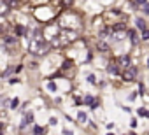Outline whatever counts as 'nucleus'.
Returning <instances> with one entry per match:
<instances>
[{
	"label": "nucleus",
	"instance_id": "16",
	"mask_svg": "<svg viewBox=\"0 0 149 135\" xmlns=\"http://www.w3.org/2000/svg\"><path fill=\"white\" fill-rule=\"evenodd\" d=\"M142 11L146 13V14H149V4L146 2V4H142Z\"/></svg>",
	"mask_w": 149,
	"mask_h": 135
},
{
	"label": "nucleus",
	"instance_id": "14",
	"mask_svg": "<svg viewBox=\"0 0 149 135\" xmlns=\"http://www.w3.org/2000/svg\"><path fill=\"white\" fill-rule=\"evenodd\" d=\"M77 118H79V121H81V123H86V119H88V116H86L84 112H79V116H77Z\"/></svg>",
	"mask_w": 149,
	"mask_h": 135
},
{
	"label": "nucleus",
	"instance_id": "9",
	"mask_svg": "<svg viewBox=\"0 0 149 135\" xmlns=\"http://www.w3.org/2000/svg\"><path fill=\"white\" fill-rule=\"evenodd\" d=\"M44 133H46V130L42 126H35L33 128V135H44Z\"/></svg>",
	"mask_w": 149,
	"mask_h": 135
},
{
	"label": "nucleus",
	"instance_id": "13",
	"mask_svg": "<svg viewBox=\"0 0 149 135\" xmlns=\"http://www.w3.org/2000/svg\"><path fill=\"white\" fill-rule=\"evenodd\" d=\"M23 33H25V28H23L21 25H18V26H16V35H19V37H21Z\"/></svg>",
	"mask_w": 149,
	"mask_h": 135
},
{
	"label": "nucleus",
	"instance_id": "15",
	"mask_svg": "<svg viewBox=\"0 0 149 135\" xmlns=\"http://www.w3.org/2000/svg\"><path fill=\"white\" fill-rule=\"evenodd\" d=\"M142 39H144V40H149V30H147V28L142 30Z\"/></svg>",
	"mask_w": 149,
	"mask_h": 135
},
{
	"label": "nucleus",
	"instance_id": "17",
	"mask_svg": "<svg viewBox=\"0 0 149 135\" xmlns=\"http://www.w3.org/2000/svg\"><path fill=\"white\" fill-rule=\"evenodd\" d=\"M68 67H72V61H70V60H65V63H63V69H68Z\"/></svg>",
	"mask_w": 149,
	"mask_h": 135
},
{
	"label": "nucleus",
	"instance_id": "19",
	"mask_svg": "<svg viewBox=\"0 0 149 135\" xmlns=\"http://www.w3.org/2000/svg\"><path fill=\"white\" fill-rule=\"evenodd\" d=\"M139 114H140V116H149V112L144 111V109H139Z\"/></svg>",
	"mask_w": 149,
	"mask_h": 135
},
{
	"label": "nucleus",
	"instance_id": "23",
	"mask_svg": "<svg viewBox=\"0 0 149 135\" xmlns=\"http://www.w3.org/2000/svg\"><path fill=\"white\" fill-rule=\"evenodd\" d=\"M130 135H135V133H130Z\"/></svg>",
	"mask_w": 149,
	"mask_h": 135
},
{
	"label": "nucleus",
	"instance_id": "8",
	"mask_svg": "<svg viewBox=\"0 0 149 135\" xmlns=\"http://www.w3.org/2000/svg\"><path fill=\"white\" fill-rule=\"evenodd\" d=\"M135 25H137V28H140V30H146V21H144V19H140V18H139V19L135 21Z\"/></svg>",
	"mask_w": 149,
	"mask_h": 135
},
{
	"label": "nucleus",
	"instance_id": "2",
	"mask_svg": "<svg viewBox=\"0 0 149 135\" xmlns=\"http://www.w3.org/2000/svg\"><path fill=\"white\" fill-rule=\"evenodd\" d=\"M84 104H86V105H90V107H93V109H97V107H98V100H97V98H93V97H90V95H88V97H84Z\"/></svg>",
	"mask_w": 149,
	"mask_h": 135
},
{
	"label": "nucleus",
	"instance_id": "21",
	"mask_svg": "<svg viewBox=\"0 0 149 135\" xmlns=\"http://www.w3.org/2000/svg\"><path fill=\"white\" fill-rule=\"evenodd\" d=\"M70 4H72V2H70V0H63V6H65V7H68Z\"/></svg>",
	"mask_w": 149,
	"mask_h": 135
},
{
	"label": "nucleus",
	"instance_id": "4",
	"mask_svg": "<svg viewBox=\"0 0 149 135\" xmlns=\"http://www.w3.org/2000/svg\"><path fill=\"white\" fill-rule=\"evenodd\" d=\"M118 65H119V63H118V60H116L114 63H111V65L107 67V70H109V74H118V72H119V70H118Z\"/></svg>",
	"mask_w": 149,
	"mask_h": 135
},
{
	"label": "nucleus",
	"instance_id": "20",
	"mask_svg": "<svg viewBox=\"0 0 149 135\" xmlns=\"http://www.w3.org/2000/svg\"><path fill=\"white\" fill-rule=\"evenodd\" d=\"M47 88H49L51 91H54V90H56V84H54V83H49V86H47Z\"/></svg>",
	"mask_w": 149,
	"mask_h": 135
},
{
	"label": "nucleus",
	"instance_id": "6",
	"mask_svg": "<svg viewBox=\"0 0 149 135\" xmlns=\"http://www.w3.org/2000/svg\"><path fill=\"white\" fill-rule=\"evenodd\" d=\"M4 42H6V44H9V46H13V44H16V37L6 35V37H4Z\"/></svg>",
	"mask_w": 149,
	"mask_h": 135
},
{
	"label": "nucleus",
	"instance_id": "18",
	"mask_svg": "<svg viewBox=\"0 0 149 135\" xmlns=\"http://www.w3.org/2000/svg\"><path fill=\"white\" fill-rule=\"evenodd\" d=\"M18 104H19V100H18V98H14V100H11V107H13V109H14V107H16Z\"/></svg>",
	"mask_w": 149,
	"mask_h": 135
},
{
	"label": "nucleus",
	"instance_id": "22",
	"mask_svg": "<svg viewBox=\"0 0 149 135\" xmlns=\"http://www.w3.org/2000/svg\"><path fill=\"white\" fill-rule=\"evenodd\" d=\"M137 4H146V0H135Z\"/></svg>",
	"mask_w": 149,
	"mask_h": 135
},
{
	"label": "nucleus",
	"instance_id": "12",
	"mask_svg": "<svg viewBox=\"0 0 149 135\" xmlns=\"http://www.w3.org/2000/svg\"><path fill=\"white\" fill-rule=\"evenodd\" d=\"M6 2H7L11 7H18V6H19V0H6Z\"/></svg>",
	"mask_w": 149,
	"mask_h": 135
},
{
	"label": "nucleus",
	"instance_id": "1",
	"mask_svg": "<svg viewBox=\"0 0 149 135\" xmlns=\"http://www.w3.org/2000/svg\"><path fill=\"white\" fill-rule=\"evenodd\" d=\"M135 77H137V69L130 65L128 69L125 70V74H123V79H125V81H133Z\"/></svg>",
	"mask_w": 149,
	"mask_h": 135
},
{
	"label": "nucleus",
	"instance_id": "5",
	"mask_svg": "<svg viewBox=\"0 0 149 135\" xmlns=\"http://www.w3.org/2000/svg\"><path fill=\"white\" fill-rule=\"evenodd\" d=\"M123 30H126V25L125 23H116L112 26V32H123Z\"/></svg>",
	"mask_w": 149,
	"mask_h": 135
},
{
	"label": "nucleus",
	"instance_id": "11",
	"mask_svg": "<svg viewBox=\"0 0 149 135\" xmlns=\"http://www.w3.org/2000/svg\"><path fill=\"white\" fill-rule=\"evenodd\" d=\"M128 35L132 37V42H133V44H137V40H139V39H137V35H135V32H133V30H128Z\"/></svg>",
	"mask_w": 149,
	"mask_h": 135
},
{
	"label": "nucleus",
	"instance_id": "3",
	"mask_svg": "<svg viewBox=\"0 0 149 135\" xmlns=\"http://www.w3.org/2000/svg\"><path fill=\"white\" fill-rule=\"evenodd\" d=\"M118 63H119L121 67H125V69H128V67H130V58H128V56H119V58H118Z\"/></svg>",
	"mask_w": 149,
	"mask_h": 135
},
{
	"label": "nucleus",
	"instance_id": "10",
	"mask_svg": "<svg viewBox=\"0 0 149 135\" xmlns=\"http://www.w3.org/2000/svg\"><path fill=\"white\" fill-rule=\"evenodd\" d=\"M32 119H33V114H32V112H28V114L25 116V121H23V126H25L26 123H32Z\"/></svg>",
	"mask_w": 149,
	"mask_h": 135
},
{
	"label": "nucleus",
	"instance_id": "7",
	"mask_svg": "<svg viewBox=\"0 0 149 135\" xmlns=\"http://www.w3.org/2000/svg\"><path fill=\"white\" fill-rule=\"evenodd\" d=\"M97 47H98V49H100L102 53H107V51H109V46H107L105 42H102V40H100V42L97 44Z\"/></svg>",
	"mask_w": 149,
	"mask_h": 135
}]
</instances>
